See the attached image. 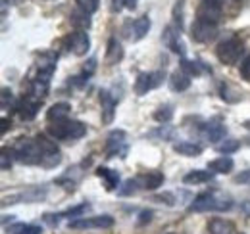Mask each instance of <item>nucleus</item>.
I'll use <instances>...</instances> for the list:
<instances>
[{
  "label": "nucleus",
  "instance_id": "obj_1",
  "mask_svg": "<svg viewBox=\"0 0 250 234\" xmlns=\"http://www.w3.org/2000/svg\"><path fill=\"white\" fill-rule=\"evenodd\" d=\"M48 135L54 140H63V142H73L79 140L87 135V125L75 119H63L58 123H50L48 127Z\"/></svg>",
  "mask_w": 250,
  "mask_h": 234
},
{
  "label": "nucleus",
  "instance_id": "obj_2",
  "mask_svg": "<svg viewBox=\"0 0 250 234\" xmlns=\"http://www.w3.org/2000/svg\"><path fill=\"white\" fill-rule=\"evenodd\" d=\"M231 207H233V200L229 196L212 190V192H204V194L196 196L192 205L188 207V211H196V213H202V211H229Z\"/></svg>",
  "mask_w": 250,
  "mask_h": 234
},
{
  "label": "nucleus",
  "instance_id": "obj_3",
  "mask_svg": "<svg viewBox=\"0 0 250 234\" xmlns=\"http://www.w3.org/2000/svg\"><path fill=\"white\" fill-rule=\"evenodd\" d=\"M14 154H16V159L23 165H41V159H42V154H41V148L37 138H18L16 144H14Z\"/></svg>",
  "mask_w": 250,
  "mask_h": 234
},
{
  "label": "nucleus",
  "instance_id": "obj_4",
  "mask_svg": "<svg viewBox=\"0 0 250 234\" xmlns=\"http://www.w3.org/2000/svg\"><path fill=\"white\" fill-rule=\"evenodd\" d=\"M245 54V44L239 37H229L216 46V56L223 65H235Z\"/></svg>",
  "mask_w": 250,
  "mask_h": 234
},
{
  "label": "nucleus",
  "instance_id": "obj_5",
  "mask_svg": "<svg viewBox=\"0 0 250 234\" xmlns=\"http://www.w3.org/2000/svg\"><path fill=\"white\" fill-rule=\"evenodd\" d=\"M116 219L112 215H94V217H79L69 221V229L73 231H87V229H112Z\"/></svg>",
  "mask_w": 250,
  "mask_h": 234
},
{
  "label": "nucleus",
  "instance_id": "obj_6",
  "mask_svg": "<svg viewBox=\"0 0 250 234\" xmlns=\"http://www.w3.org/2000/svg\"><path fill=\"white\" fill-rule=\"evenodd\" d=\"M37 142H39L41 154H42V159H41V165H42V167L52 169V167L60 165L62 156H60V150L56 146V142H52V140L46 138L44 135H39V136H37Z\"/></svg>",
  "mask_w": 250,
  "mask_h": 234
},
{
  "label": "nucleus",
  "instance_id": "obj_7",
  "mask_svg": "<svg viewBox=\"0 0 250 234\" xmlns=\"http://www.w3.org/2000/svg\"><path fill=\"white\" fill-rule=\"evenodd\" d=\"M166 79V73L164 71H154V73H139L137 75V81H135V92L139 96L150 92L158 88Z\"/></svg>",
  "mask_w": 250,
  "mask_h": 234
},
{
  "label": "nucleus",
  "instance_id": "obj_8",
  "mask_svg": "<svg viewBox=\"0 0 250 234\" xmlns=\"http://www.w3.org/2000/svg\"><path fill=\"white\" fill-rule=\"evenodd\" d=\"M216 37H218V25L194 20V23H192V27H190V39H192L194 42L204 44V42L214 40Z\"/></svg>",
  "mask_w": 250,
  "mask_h": 234
},
{
  "label": "nucleus",
  "instance_id": "obj_9",
  "mask_svg": "<svg viewBox=\"0 0 250 234\" xmlns=\"http://www.w3.org/2000/svg\"><path fill=\"white\" fill-rule=\"evenodd\" d=\"M67 48L75 56H85L89 52V48H91V39H89L87 31L77 29L73 31V33H69V37H67Z\"/></svg>",
  "mask_w": 250,
  "mask_h": 234
},
{
  "label": "nucleus",
  "instance_id": "obj_10",
  "mask_svg": "<svg viewBox=\"0 0 250 234\" xmlns=\"http://www.w3.org/2000/svg\"><path fill=\"white\" fill-rule=\"evenodd\" d=\"M41 100H37L35 96H25V98H21L20 102H18V106H16V112H18V116L21 121H33L37 114H39V110H41Z\"/></svg>",
  "mask_w": 250,
  "mask_h": 234
},
{
  "label": "nucleus",
  "instance_id": "obj_11",
  "mask_svg": "<svg viewBox=\"0 0 250 234\" xmlns=\"http://www.w3.org/2000/svg\"><path fill=\"white\" fill-rule=\"evenodd\" d=\"M116 106H118V100L116 96H112L108 90H100V108H102V123L110 125L116 117Z\"/></svg>",
  "mask_w": 250,
  "mask_h": 234
},
{
  "label": "nucleus",
  "instance_id": "obj_12",
  "mask_svg": "<svg viewBox=\"0 0 250 234\" xmlns=\"http://www.w3.org/2000/svg\"><path fill=\"white\" fill-rule=\"evenodd\" d=\"M127 148H125V133L124 131H112L108 136V144H106V154L110 157L114 156H122L124 157Z\"/></svg>",
  "mask_w": 250,
  "mask_h": 234
},
{
  "label": "nucleus",
  "instance_id": "obj_13",
  "mask_svg": "<svg viewBox=\"0 0 250 234\" xmlns=\"http://www.w3.org/2000/svg\"><path fill=\"white\" fill-rule=\"evenodd\" d=\"M164 42L167 44V48L169 50H173L175 54H179V56H185V44H183V40H181V35H179V31L173 29V27H167V29L164 31Z\"/></svg>",
  "mask_w": 250,
  "mask_h": 234
},
{
  "label": "nucleus",
  "instance_id": "obj_14",
  "mask_svg": "<svg viewBox=\"0 0 250 234\" xmlns=\"http://www.w3.org/2000/svg\"><path fill=\"white\" fill-rule=\"evenodd\" d=\"M69 112H71V104L69 102H56V104H52L48 108L46 119H48V123H58V121L67 119Z\"/></svg>",
  "mask_w": 250,
  "mask_h": 234
},
{
  "label": "nucleus",
  "instance_id": "obj_15",
  "mask_svg": "<svg viewBox=\"0 0 250 234\" xmlns=\"http://www.w3.org/2000/svg\"><path fill=\"white\" fill-rule=\"evenodd\" d=\"M122 59H124V46L116 37H112L108 40V46H106V63L108 65H116Z\"/></svg>",
  "mask_w": 250,
  "mask_h": 234
},
{
  "label": "nucleus",
  "instance_id": "obj_16",
  "mask_svg": "<svg viewBox=\"0 0 250 234\" xmlns=\"http://www.w3.org/2000/svg\"><path fill=\"white\" fill-rule=\"evenodd\" d=\"M188 87H190V77L183 69H177L169 75V88L173 92H185Z\"/></svg>",
  "mask_w": 250,
  "mask_h": 234
},
{
  "label": "nucleus",
  "instance_id": "obj_17",
  "mask_svg": "<svg viewBox=\"0 0 250 234\" xmlns=\"http://www.w3.org/2000/svg\"><path fill=\"white\" fill-rule=\"evenodd\" d=\"M233 167H235V161H233V157H229V156L216 157V159L208 161V171H212L214 175H216V173H218V175H221V173H231Z\"/></svg>",
  "mask_w": 250,
  "mask_h": 234
},
{
  "label": "nucleus",
  "instance_id": "obj_18",
  "mask_svg": "<svg viewBox=\"0 0 250 234\" xmlns=\"http://www.w3.org/2000/svg\"><path fill=\"white\" fill-rule=\"evenodd\" d=\"M150 27H152V21H150V18L146 14L141 16L139 20H135L133 21V40H143L148 35Z\"/></svg>",
  "mask_w": 250,
  "mask_h": 234
},
{
  "label": "nucleus",
  "instance_id": "obj_19",
  "mask_svg": "<svg viewBox=\"0 0 250 234\" xmlns=\"http://www.w3.org/2000/svg\"><path fill=\"white\" fill-rule=\"evenodd\" d=\"M96 175L104 180L108 192H112V190L118 188V184H120V173H118V171H112V169H108V167H98V169H96Z\"/></svg>",
  "mask_w": 250,
  "mask_h": 234
},
{
  "label": "nucleus",
  "instance_id": "obj_20",
  "mask_svg": "<svg viewBox=\"0 0 250 234\" xmlns=\"http://www.w3.org/2000/svg\"><path fill=\"white\" fill-rule=\"evenodd\" d=\"M208 234H235V225L227 219H212L208 223Z\"/></svg>",
  "mask_w": 250,
  "mask_h": 234
},
{
  "label": "nucleus",
  "instance_id": "obj_21",
  "mask_svg": "<svg viewBox=\"0 0 250 234\" xmlns=\"http://www.w3.org/2000/svg\"><path fill=\"white\" fill-rule=\"evenodd\" d=\"M214 178L212 171H202V169H194V171H188L187 175L183 176V182L185 184H204V182H210Z\"/></svg>",
  "mask_w": 250,
  "mask_h": 234
},
{
  "label": "nucleus",
  "instance_id": "obj_22",
  "mask_svg": "<svg viewBox=\"0 0 250 234\" xmlns=\"http://www.w3.org/2000/svg\"><path fill=\"white\" fill-rule=\"evenodd\" d=\"M173 152H177L179 156H185V157H196L202 154V146H198L196 142H175Z\"/></svg>",
  "mask_w": 250,
  "mask_h": 234
},
{
  "label": "nucleus",
  "instance_id": "obj_23",
  "mask_svg": "<svg viewBox=\"0 0 250 234\" xmlns=\"http://www.w3.org/2000/svg\"><path fill=\"white\" fill-rule=\"evenodd\" d=\"M44 196H46V192H44V190H39V188H29L27 192H21V194L12 196V198H10V202H25V204H29V202L42 200Z\"/></svg>",
  "mask_w": 250,
  "mask_h": 234
},
{
  "label": "nucleus",
  "instance_id": "obj_24",
  "mask_svg": "<svg viewBox=\"0 0 250 234\" xmlns=\"http://www.w3.org/2000/svg\"><path fill=\"white\" fill-rule=\"evenodd\" d=\"M225 127L221 123H208L206 125V138L212 142H221L225 138Z\"/></svg>",
  "mask_w": 250,
  "mask_h": 234
},
{
  "label": "nucleus",
  "instance_id": "obj_25",
  "mask_svg": "<svg viewBox=\"0 0 250 234\" xmlns=\"http://www.w3.org/2000/svg\"><path fill=\"white\" fill-rule=\"evenodd\" d=\"M204 63H200V61H196V59H183L181 61V69L187 73L188 77H198V75H202L204 73V67H202Z\"/></svg>",
  "mask_w": 250,
  "mask_h": 234
},
{
  "label": "nucleus",
  "instance_id": "obj_26",
  "mask_svg": "<svg viewBox=\"0 0 250 234\" xmlns=\"http://www.w3.org/2000/svg\"><path fill=\"white\" fill-rule=\"evenodd\" d=\"M164 173H160V171H150V173H146L145 175V188L146 190H158L162 184H164Z\"/></svg>",
  "mask_w": 250,
  "mask_h": 234
},
{
  "label": "nucleus",
  "instance_id": "obj_27",
  "mask_svg": "<svg viewBox=\"0 0 250 234\" xmlns=\"http://www.w3.org/2000/svg\"><path fill=\"white\" fill-rule=\"evenodd\" d=\"M171 117H173V106H169V104L160 106L154 112V119H156L158 123H169Z\"/></svg>",
  "mask_w": 250,
  "mask_h": 234
},
{
  "label": "nucleus",
  "instance_id": "obj_28",
  "mask_svg": "<svg viewBox=\"0 0 250 234\" xmlns=\"http://www.w3.org/2000/svg\"><path fill=\"white\" fill-rule=\"evenodd\" d=\"M71 23H73L75 27H79L81 31H87L89 27H91L89 14H85V12H81V14H73V16H71Z\"/></svg>",
  "mask_w": 250,
  "mask_h": 234
},
{
  "label": "nucleus",
  "instance_id": "obj_29",
  "mask_svg": "<svg viewBox=\"0 0 250 234\" xmlns=\"http://www.w3.org/2000/svg\"><path fill=\"white\" fill-rule=\"evenodd\" d=\"M239 148H241L239 140H221V144H218V152L223 154V156H229V154L237 152Z\"/></svg>",
  "mask_w": 250,
  "mask_h": 234
},
{
  "label": "nucleus",
  "instance_id": "obj_30",
  "mask_svg": "<svg viewBox=\"0 0 250 234\" xmlns=\"http://www.w3.org/2000/svg\"><path fill=\"white\" fill-rule=\"evenodd\" d=\"M14 159H16L14 150L2 148V157H0V167H2V171H8V169L12 167V163H14Z\"/></svg>",
  "mask_w": 250,
  "mask_h": 234
},
{
  "label": "nucleus",
  "instance_id": "obj_31",
  "mask_svg": "<svg viewBox=\"0 0 250 234\" xmlns=\"http://www.w3.org/2000/svg\"><path fill=\"white\" fill-rule=\"evenodd\" d=\"M137 186H139V180L137 178H129V180H125L124 184H122V188L118 190V194L120 196H133L135 192H137Z\"/></svg>",
  "mask_w": 250,
  "mask_h": 234
},
{
  "label": "nucleus",
  "instance_id": "obj_32",
  "mask_svg": "<svg viewBox=\"0 0 250 234\" xmlns=\"http://www.w3.org/2000/svg\"><path fill=\"white\" fill-rule=\"evenodd\" d=\"M77 2V6H79V10L81 12H85V14H94L96 10H98V6H100V0H75Z\"/></svg>",
  "mask_w": 250,
  "mask_h": 234
},
{
  "label": "nucleus",
  "instance_id": "obj_33",
  "mask_svg": "<svg viewBox=\"0 0 250 234\" xmlns=\"http://www.w3.org/2000/svg\"><path fill=\"white\" fill-rule=\"evenodd\" d=\"M183 6H185V0H177L175 8H173V20H175V25L179 27V31L183 29Z\"/></svg>",
  "mask_w": 250,
  "mask_h": 234
},
{
  "label": "nucleus",
  "instance_id": "obj_34",
  "mask_svg": "<svg viewBox=\"0 0 250 234\" xmlns=\"http://www.w3.org/2000/svg\"><path fill=\"white\" fill-rule=\"evenodd\" d=\"M14 234H42V229L39 225H20L14 229Z\"/></svg>",
  "mask_w": 250,
  "mask_h": 234
},
{
  "label": "nucleus",
  "instance_id": "obj_35",
  "mask_svg": "<svg viewBox=\"0 0 250 234\" xmlns=\"http://www.w3.org/2000/svg\"><path fill=\"white\" fill-rule=\"evenodd\" d=\"M241 77L250 83V56H247L241 63Z\"/></svg>",
  "mask_w": 250,
  "mask_h": 234
},
{
  "label": "nucleus",
  "instance_id": "obj_36",
  "mask_svg": "<svg viewBox=\"0 0 250 234\" xmlns=\"http://www.w3.org/2000/svg\"><path fill=\"white\" fill-rule=\"evenodd\" d=\"M8 100L12 102V100H14V94H12L10 88H2V110L8 108Z\"/></svg>",
  "mask_w": 250,
  "mask_h": 234
},
{
  "label": "nucleus",
  "instance_id": "obj_37",
  "mask_svg": "<svg viewBox=\"0 0 250 234\" xmlns=\"http://www.w3.org/2000/svg\"><path fill=\"white\" fill-rule=\"evenodd\" d=\"M150 221H152V211H141V215H139V225L145 227V225H148Z\"/></svg>",
  "mask_w": 250,
  "mask_h": 234
},
{
  "label": "nucleus",
  "instance_id": "obj_38",
  "mask_svg": "<svg viewBox=\"0 0 250 234\" xmlns=\"http://www.w3.org/2000/svg\"><path fill=\"white\" fill-rule=\"evenodd\" d=\"M154 200H158V202H166L167 205L175 204V198H173V194H169V192H166V194H160V196H156Z\"/></svg>",
  "mask_w": 250,
  "mask_h": 234
},
{
  "label": "nucleus",
  "instance_id": "obj_39",
  "mask_svg": "<svg viewBox=\"0 0 250 234\" xmlns=\"http://www.w3.org/2000/svg\"><path fill=\"white\" fill-rule=\"evenodd\" d=\"M235 182H237V184H245V182H250V169H247V171H243L241 175L235 176Z\"/></svg>",
  "mask_w": 250,
  "mask_h": 234
},
{
  "label": "nucleus",
  "instance_id": "obj_40",
  "mask_svg": "<svg viewBox=\"0 0 250 234\" xmlns=\"http://www.w3.org/2000/svg\"><path fill=\"white\" fill-rule=\"evenodd\" d=\"M8 129H12V121L4 117V119H2V135H6V133H8Z\"/></svg>",
  "mask_w": 250,
  "mask_h": 234
},
{
  "label": "nucleus",
  "instance_id": "obj_41",
  "mask_svg": "<svg viewBox=\"0 0 250 234\" xmlns=\"http://www.w3.org/2000/svg\"><path fill=\"white\" fill-rule=\"evenodd\" d=\"M114 2V12H122V8H125V4H124V0H112Z\"/></svg>",
  "mask_w": 250,
  "mask_h": 234
},
{
  "label": "nucleus",
  "instance_id": "obj_42",
  "mask_svg": "<svg viewBox=\"0 0 250 234\" xmlns=\"http://www.w3.org/2000/svg\"><path fill=\"white\" fill-rule=\"evenodd\" d=\"M125 8L127 10H135L137 8V4H139V0H124Z\"/></svg>",
  "mask_w": 250,
  "mask_h": 234
},
{
  "label": "nucleus",
  "instance_id": "obj_43",
  "mask_svg": "<svg viewBox=\"0 0 250 234\" xmlns=\"http://www.w3.org/2000/svg\"><path fill=\"white\" fill-rule=\"evenodd\" d=\"M243 209H245V213L247 215H250V202L247 200V202H243Z\"/></svg>",
  "mask_w": 250,
  "mask_h": 234
},
{
  "label": "nucleus",
  "instance_id": "obj_44",
  "mask_svg": "<svg viewBox=\"0 0 250 234\" xmlns=\"http://www.w3.org/2000/svg\"><path fill=\"white\" fill-rule=\"evenodd\" d=\"M243 127H245V129H247V131H250V119H247V121H245V123H243Z\"/></svg>",
  "mask_w": 250,
  "mask_h": 234
},
{
  "label": "nucleus",
  "instance_id": "obj_45",
  "mask_svg": "<svg viewBox=\"0 0 250 234\" xmlns=\"http://www.w3.org/2000/svg\"><path fill=\"white\" fill-rule=\"evenodd\" d=\"M169 234H173V233H169Z\"/></svg>",
  "mask_w": 250,
  "mask_h": 234
}]
</instances>
